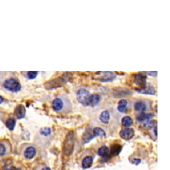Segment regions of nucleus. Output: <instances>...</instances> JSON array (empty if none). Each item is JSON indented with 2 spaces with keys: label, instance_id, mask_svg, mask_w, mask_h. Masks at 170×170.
<instances>
[{
  "label": "nucleus",
  "instance_id": "1",
  "mask_svg": "<svg viewBox=\"0 0 170 170\" xmlns=\"http://www.w3.org/2000/svg\"><path fill=\"white\" fill-rule=\"evenodd\" d=\"M51 105L53 111L58 113L68 114L73 111L72 104L65 95H59L54 98Z\"/></svg>",
  "mask_w": 170,
  "mask_h": 170
},
{
  "label": "nucleus",
  "instance_id": "2",
  "mask_svg": "<svg viewBox=\"0 0 170 170\" xmlns=\"http://www.w3.org/2000/svg\"><path fill=\"white\" fill-rule=\"evenodd\" d=\"M75 147V138H74V132L73 131H70L68 133L65 138L63 144V152L65 156H69L74 150Z\"/></svg>",
  "mask_w": 170,
  "mask_h": 170
},
{
  "label": "nucleus",
  "instance_id": "3",
  "mask_svg": "<svg viewBox=\"0 0 170 170\" xmlns=\"http://www.w3.org/2000/svg\"><path fill=\"white\" fill-rule=\"evenodd\" d=\"M90 96V92L85 88H80L76 92V98L78 102L85 106H89V100Z\"/></svg>",
  "mask_w": 170,
  "mask_h": 170
},
{
  "label": "nucleus",
  "instance_id": "4",
  "mask_svg": "<svg viewBox=\"0 0 170 170\" xmlns=\"http://www.w3.org/2000/svg\"><path fill=\"white\" fill-rule=\"evenodd\" d=\"M116 76L112 72H98L94 75V79L95 80H98L100 82H112L115 79Z\"/></svg>",
  "mask_w": 170,
  "mask_h": 170
},
{
  "label": "nucleus",
  "instance_id": "5",
  "mask_svg": "<svg viewBox=\"0 0 170 170\" xmlns=\"http://www.w3.org/2000/svg\"><path fill=\"white\" fill-rule=\"evenodd\" d=\"M4 87L7 90L12 92H18L21 90V86L18 80L15 79H9L5 80L3 83Z\"/></svg>",
  "mask_w": 170,
  "mask_h": 170
},
{
  "label": "nucleus",
  "instance_id": "6",
  "mask_svg": "<svg viewBox=\"0 0 170 170\" xmlns=\"http://www.w3.org/2000/svg\"><path fill=\"white\" fill-rule=\"evenodd\" d=\"M121 138L125 140H129L133 138L134 136V130L131 128H124L120 132Z\"/></svg>",
  "mask_w": 170,
  "mask_h": 170
},
{
  "label": "nucleus",
  "instance_id": "7",
  "mask_svg": "<svg viewBox=\"0 0 170 170\" xmlns=\"http://www.w3.org/2000/svg\"><path fill=\"white\" fill-rule=\"evenodd\" d=\"M134 108L139 113L145 112L148 109V102L144 100L137 101L134 105Z\"/></svg>",
  "mask_w": 170,
  "mask_h": 170
},
{
  "label": "nucleus",
  "instance_id": "8",
  "mask_svg": "<svg viewBox=\"0 0 170 170\" xmlns=\"http://www.w3.org/2000/svg\"><path fill=\"white\" fill-rule=\"evenodd\" d=\"M146 79L147 77L145 75L138 73V74H136L134 76V83L138 86L144 87L146 86Z\"/></svg>",
  "mask_w": 170,
  "mask_h": 170
},
{
  "label": "nucleus",
  "instance_id": "9",
  "mask_svg": "<svg viewBox=\"0 0 170 170\" xmlns=\"http://www.w3.org/2000/svg\"><path fill=\"white\" fill-rule=\"evenodd\" d=\"M153 116H154V114L152 112H148V113L140 112L137 115L136 118L137 120V121H138L139 122L145 123L147 121H149V120H150V119L152 118Z\"/></svg>",
  "mask_w": 170,
  "mask_h": 170
},
{
  "label": "nucleus",
  "instance_id": "10",
  "mask_svg": "<svg viewBox=\"0 0 170 170\" xmlns=\"http://www.w3.org/2000/svg\"><path fill=\"white\" fill-rule=\"evenodd\" d=\"M68 75H63V76H61V77H60L59 79H54L53 80V84H47L48 85H45L47 89H49V87L51 86L50 89H53V88H55V87H57V86H62V85L64 83H65L67 81V80L69 79V78H67V76ZM47 85V84H45Z\"/></svg>",
  "mask_w": 170,
  "mask_h": 170
},
{
  "label": "nucleus",
  "instance_id": "11",
  "mask_svg": "<svg viewBox=\"0 0 170 170\" xmlns=\"http://www.w3.org/2000/svg\"><path fill=\"white\" fill-rule=\"evenodd\" d=\"M135 90L140 93V94H144V95H153L156 94V90L152 86H144L141 89H135Z\"/></svg>",
  "mask_w": 170,
  "mask_h": 170
},
{
  "label": "nucleus",
  "instance_id": "12",
  "mask_svg": "<svg viewBox=\"0 0 170 170\" xmlns=\"http://www.w3.org/2000/svg\"><path fill=\"white\" fill-rule=\"evenodd\" d=\"M101 100V96L98 94H94L90 96L89 100V106L94 107L98 104L100 103Z\"/></svg>",
  "mask_w": 170,
  "mask_h": 170
},
{
  "label": "nucleus",
  "instance_id": "13",
  "mask_svg": "<svg viewBox=\"0 0 170 170\" xmlns=\"http://www.w3.org/2000/svg\"><path fill=\"white\" fill-rule=\"evenodd\" d=\"M35 155H36V149L33 146L27 147L24 152V156L26 159H27V160L33 159L35 157Z\"/></svg>",
  "mask_w": 170,
  "mask_h": 170
},
{
  "label": "nucleus",
  "instance_id": "14",
  "mask_svg": "<svg viewBox=\"0 0 170 170\" xmlns=\"http://www.w3.org/2000/svg\"><path fill=\"white\" fill-rule=\"evenodd\" d=\"M94 138H95V136L94 135H93L92 131L91 130V129L89 128L85 131V132L84 133L83 137H82V140H83V143L86 144V143H88V142H89Z\"/></svg>",
  "mask_w": 170,
  "mask_h": 170
},
{
  "label": "nucleus",
  "instance_id": "15",
  "mask_svg": "<svg viewBox=\"0 0 170 170\" xmlns=\"http://www.w3.org/2000/svg\"><path fill=\"white\" fill-rule=\"evenodd\" d=\"M25 108L23 105H18L17 108H15V114L16 117L18 118V119H22L25 116Z\"/></svg>",
  "mask_w": 170,
  "mask_h": 170
},
{
  "label": "nucleus",
  "instance_id": "16",
  "mask_svg": "<svg viewBox=\"0 0 170 170\" xmlns=\"http://www.w3.org/2000/svg\"><path fill=\"white\" fill-rule=\"evenodd\" d=\"M93 163V157L92 156H88L84 157V159L82 161V167L84 169H88L90 168Z\"/></svg>",
  "mask_w": 170,
  "mask_h": 170
},
{
  "label": "nucleus",
  "instance_id": "17",
  "mask_svg": "<svg viewBox=\"0 0 170 170\" xmlns=\"http://www.w3.org/2000/svg\"><path fill=\"white\" fill-rule=\"evenodd\" d=\"M128 102L126 100L122 99L118 103V111L121 113H126L127 111Z\"/></svg>",
  "mask_w": 170,
  "mask_h": 170
},
{
  "label": "nucleus",
  "instance_id": "18",
  "mask_svg": "<svg viewBox=\"0 0 170 170\" xmlns=\"http://www.w3.org/2000/svg\"><path fill=\"white\" fill-rule=\"evenodd\" d=\"M92 133L95 137H100L101 138H105L106 136L105 131L99 127H96L93 129Z\"/></svg>",
  "mask_w": 170,
  "mask_h": 170
},
{
  "label": "nucleus",
  "instance_id": "19",
  "mask_svg": "<svg viewBox=\"0 0 170 170\" xmlns=\"http://www.w3.org/2000/svg\"><path fill=\"white\" fill-rule=\"evenodd\" d=\"M122 150V146L119 144H114L111 146V150L110 151V153H111V155L112 156H117L119 153L121 152Z\"/></svg>",
  "mask_w": 170,
  "mask_h": 170
},
{
  "label": "nucleus",
  "instance_id": "20",
  "mask_svg": "<svg viewBox=\"0 0 170 170\" xmlns=\"http://www.w3.org/2000/svg\"><path fill=\"white\" fill-rule=\"evenodd\" d=\"M99 119L100 122L103 124H108L110 120V112L108 111H103L100 115Z\"/></svg>",
  "mask_w": 170,
  "mask_h": 170
},
{
  "label": "nucleus",
  "instance_id": "21",
  "mask_svg": "<svg viewBox=\"0 0 170 170\" xmlns=\"http://www.w3.org/2000/svg\"><path fill=\"white\" fill-rule=\"evenodd\" d=\"M98 154L102 157H106L110 154V150L108 147L103 146L98 149Z\"/></svg>",
  "mask_w": 170,
  "mask_h": 170
},
{
  "label": "nucleus",
  "instance_id": "22",
  "mask_svg": "<svg viewBox=\"0 0 170 170\" xmlns=\"http://www.w3.org/2000/svg\"><path fill=\"white\" fill-rule=\"evenodd\" d=\"M121 122H122V125L123 126L128 128L133 124L134 121H133V119L131 118V117L124 116V118H122V119L121 120Z\"/></svg>",
  "mask_w": 170,
  "mask_h": 170
},
{
  "label": "nucleus",
  "instance_id": "23",
  "mask_svg": "<svg viewBox=\"0 0 170 170\" xmlns=\"http://www.w3.org/2000/svg\"><path fill=\"white\" fill-rule=\"evenodd\" d=\"M15 124H16L15 120L13 118H10L8 120H7L6 123H5L7 128L9 130H13V129H14V128L15 126Z\"/></svg>",
  "mask_w": 170,
  "mask_h": 170
},
{
  "label": "nucleus",
  "instance_id": "24",
  "mask_svg": "<svg viewBox=\"0 0 170 170\" xmlns=\"http://www.w3.org/2000/svg\"><path fill=\"white\" fill-rule=\"evenodd\" d=\"M40 134L44 136H48L51 134V130L50 128L48 127L42 128L40 130Z\"/></svg>",
  "mask_w": 170,
  "mask_h": 170
},
{
  "label": "nucleus",
  "instance_id": "25",
  "mask_svg": "<svg viewBox=\"0 0 170 170\" xmlns=\"http://www.w3.org/2000/svg\"><path fill=\"white\" fill-rule=\"evenodd\" d=\"M155 125H156V121H151V120H149V121H147L144 123V126L147 129H150L152 128H154Z\"/></svg>",
  "mask_w": 170,
  "mask_h": 170
},
{
  "label": "nucleus",
  "instance_id": "26",
  "mask_svg": "<svg viewBox=\"0 0 170 170\" xmlns=\"http://www.w3.org/2000/svg\"><path fill=\"white\" fill-rule=\"evenodd\" d=\"M38 75V72L37 71H29V72L27 73V78L30 80H33L37 77Z\"/></svg>",
  "mask_w": 170,
  "mask_h": 170
},
{
  "label": "nucleus",
  "instance_id": "27",
  "mask_svg": "<svg viewBox=\"0 0 170 170\" xmlns=\"http://www.w3.org/2000/svg\"><path fill=\"white\" fill-rule=\"evenodd\" d=\"M5 152H6V150H5V146L3 144H0V156H3L5 153Z\"/></svg>",
  "mask_w": 170,
  "mask_h": 170
},
{
  "label": "nucleus",
  "instance_id": "28",
  "mask_svg": "<svg viewBox=\"0 0 170 170\" xmlns=\"http://www.w3.org/2000/svg\"><path fill=\"white\" fill-rule=\"evenodd\" d=\"M131 163L134 164V165L136 166H138V164H140L141 163V160L140 159H137V158H135V159H133L132 160L130 161Z\"/></svg>",
  "mask_w": 170,
  "mask_h": 170
},
{
  "label": "nucleus",
  "instance_id": "29",
  "mask_svg": "<svg viewBox=\"0 0 170 170\" xmlns=\"http://www.w3.org/2000/svg\"><path fill=\"white\" fill-rule=\"evenodd\" d=\"M144 73L148 74L149 75H151V76H156L157 74V72H145Z\"/></svg>",
  "mask_w": 170,
  "mask_h": 170
},
{
  "label": "nucleus",
  "instance_id": "30",
  "mask_svg": "<svg viewBox=\"0 0 170 170\" xmlns=\"http://www.w3.org/2000/svg\"><path fill=\"white\" fill-rule=\"evenodd\" d=\"M8 170H20V169H18L15 167H11L8 169Z\"/></svg>",
  "mask_w": 170,
  "mask_h": 170
},
{
  "label": "nucleus",
  "instance_id": "31",
  "mask_svg": "<svg viewBox=\"0 0 170 170\" xmlns=\"http://www.w3.org/2000/svg\"><path fill=\"white\" fill-rule=\"evenodd\" d=\"M153 131H154L156 136H157V126L154 127V129H153Z\"/></svg>",
  "mask_w": 170,
  "mask_h": 170
},
{
  "label": "nucleus",
  "instance_id": "32",
  "mask_svg": "<svg viewBox=\"0 0 170 170\" xmlns=\"http://www.w3.org/2000/svg\"><path fill=\"white\" fill-rule=\"evenodd\" d=\"M3 102V98L2 96H0V104H2Z\"/></svg>",
  "mask_w": 170,
  "mask_h": 170
},
{
  "label": "nucleus",
  "instance_id": "33",
  "mask_svg": "<svg viewBox=\"0 0 170 170\" xmlns=\"http://www.w3.org/2000/svg\"><path fill=\"white\" fill-rule=\"evenodd\" d=\"M42 170H51V169L49 167H45V168H43Z\"/></svg>",
  "mask_w": 170,
  "mask_h": 170
}]
</instances>
